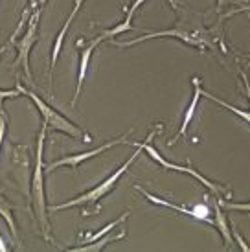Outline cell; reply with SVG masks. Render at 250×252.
<instances>
[{
    "label": "cell",
    "mask_w": 250,
    "mask_h": 252,
    "mask_svg": "<svg viewBox=\"0 0 250 252\" xmlns=\"http://www.w3.org/2000/svg\"><path fill=\"white\" fill-rule=\"evenodd\" d=\"M173 9L177 11L179 19L175 22L173 30H162V32H149L146 35L136 37L132 41H111V44L114 46H120V48H129V46H134V44H140L144 41H149V39H158V37H175L179 41L186 42L189 46L199 50L204 48H214L221 46L222 54H228V50L222 42V30H221V22H217L216 28H206L204 26V17L197 13H191L186 6L181 7V4L177 0H169Z\"/></svg>",
    "instance_id": "6da1fadb"
},
{
    "label": "cell",
    "mask_w": 250,
    "mask_h": 252,
    "mask_svg": "<svg viewBox=\"0 0 250 252\" xmlns=\"http://www.w3.org/2000/svg\"><path fill=\"white\" fill-rule=\"evenodd\" d=\"M48 127L42 124L39 138H37V160H35L33 179H31V210L35 214V219L41 226L42 238L48 243H54L52 232H50V221L46 214V195H44V164H42V153H44V138H46Z\"/></svg>",
    "instance_id": "7a4b0ae2"
},
{
    "label": "cell",
    "mask_w": 250,
    "mask_h": 252,
    "mask_svg": "<svg viewBox=\"0 0 250 252\" xmlns=\"http://www.w3.org/2000/svg\"><path fill=\"white\" fill-rule=\"evenodd\" d=\"M21 87V85H19ZM21 92L22 94H26L31 101L35 103V107H37V111L41 112L42 120H44V124H46V127L48 129H52V131H59V133H64L68 134L70 138H76V140H83V142H92L91 134L85 133L83 129H79L77 126H74L70 120H66L64 116H61L59 112L54 109V107H50L44 99H41L35 92L28 91V89H24V87H21Z\"/></svg>",
    "instance_id": "3957f363"
},
{
    "label": "cell",
    "mask_w": 250,
    "mask_h": 252,
    "mask_svg": "<svg viewBox=\"0 0 250 252\" xmlns=\"http://www.w3.org/2000/svg\"><path fill=\"white\" fill-rule=\"evenodd\" d=\"M132 146L136 147V153H132L127 160L120 166L112 175H109L107 179H105L101 184H97L96 188H92V189H89V191H85L83 195H79V197H76V199H72V201H66V203H62V204H56V206H52L50 210L52 212H57V210H64V208H72V206H81V204H94V203H97L101 197H105L109 191H111L114 186H116V182H118V179L124 173H127V169H129V166L132 164V160L136 158L140 155V151H144L140 146H136V144H132Z\"/></svg>",
    "instance_id": "277c9868"
},
{
    "label": "cell",
    "mask_w": 250,
    "mask_h": 252,
    "mask_svg": "<svg viewBox=\"0 0 250 252\" xmlns=\"http://www.w3.org/2000/svg\"><path fill=\"white\" fill-rule=\"evenodd\" d=\"M158 131H162V126L156 127V131H151V133H149V136L146 138V142H142V144L131 142V144H136V146L142 147V149H144V151H146V153L149 155V157H151V158H153L155 162H158V164L164 169H173V171H181V173H188V175H191L193 179H197V181L201 182V184H204V186H206V188H208L210 191H212V193H214L216 197L219 195V193H222V191H226V189L222 188V186H217V184H214L212 181H208L206 177L201 175V173H199L197 169L191 168V166H181V164H173V162L166 160V158H164V157H162V155H160L158 151H156V149H155V147L151 146V144H149V142H151L155 138V134L158 133Z\"/></svg>",
    "instance_id": "5b68a950"
},
{
    "label": "cell",
    "mask_w": 250,
    "mask_h": 252,
    "mask_svg": "<svg viewBox=\"0 0 250 252\" xmlns=\"http://www.w3.org/2000/svg\"><path fill=\"white\" fill-rule=\"evenodd\" d=\"M39 19H41V7L31 15V19L28 22V30L24 32V35L15 41V48H17V59H15L13 66H22L24 70V76L31 83V70H30V50L33 48V44L37 42V37H39Z\"/></svg>",
    "instance_id": "8992f818"
},
{
    "label": "cell",
    "mask_w": 250,
    "mask_h": 252,
    "mask_svg": "<svg viewBox=\"0 0 250 252\" xmlns=\"http://www.w3.org/2000/svg\"><path fill=\"white\" fill-rule=\"evenodd\" d=\"M134 189H138L140 193H144L146 199H149L153 204H160V206H166V208H171V210H177L184 214V216H189L197 219V221H202V223H208V224H214V219H210V208L206 204H195L193 208H186V206H179V204H173L166 201V199H160V197L153 195V193H149L146 188H142L140 184H134Z\"/></svg>",
    "instance_id": "52a82bcc"
},
{
    "label": "cell",
    "mask_w": 250,
    "mask_h": 252,
    "mask_svg": "<svg viewBox=\"0 0 250 252\" xmlns=\"http://www.w3.org/2000/svg\"><path fill=\"white\" fill-rule=\"evenodd\" d=\"M129 134H131V131L125 133L124 136L116 138V140H111V142H107V144H103V146L96 147V149H91V151H85V153H79V155H68V157H64V158H59V160L48 164L46 169H48V171H54V169L61 168V166H70L72 169H77L79 164H83L85 160H89L92 157H97L99 153H103V151H107V149H111V147H114V146H118V144H127V136H129Z\"/></svg>",
    "instance_id": "ba28073f"
},
{
    "label": "cell",
    "mask_w": 250,
    "mask_h": 252,
    "mask_svg": "<svg viewBox=\"0 0 250 252\" xmlns=\"http://www.w3.org/2000/svg\"><path fill=\"white\" fill-rule=\"evenodd\" d=\"M191 83H193V98H191V101H189V105H188L186 112H184V120H182V126H181V131L177 133V136H175L173 140L169 142V146H173L175 142L179 140L181 136H186L188 133V127H189V124H191V120H193L195 116V111H197V105H199V98H201V77L199 76H193L191 77Z\"/></svg>",
    "instance_id": "9c48e42d"
},
{
    "label": "cell",
    "mask_w": 250,
    "mask_h": 252,
    "mask_svg": "<svg viewBox=\"0 0 250 252\" xmlns=\"http://www.w3.org/2000/svg\"><path fill=\"white\" fill-rule=\"evenodd\" d=\"M83 2H85V0H76V2H74L72 11H70V15L66 17V21H64V24H62L61 32H59V35H57L56 41H54V48H52V63H50V81H52V74H54V68H56L57 59H59V54H61L62 42H64V35H66V32H68L70 24H72V21H74V17H76L77 11H79V9H81V6H83Z\"/></svg>",
    "instance_id": "30bf717a"
},
{
    "label": "cell",
    "mask_w": 250,
    "mask_h": 252,
    "mask_svg": "<svg viewBox=\"0 0 250 252\" xmlns=\"http://www.w3.org/2000/svg\"><path fill=\"white\" fill-rule=\"evenodd\" d=\"M99 44L97 39L89 44V46H85L81 52H79V72H77V87H76V94H74V99H72V105H76L79 96H81V87H83V81L85 77H87V70H89V64H91V57H92V52L96 50V46Z\"/></svg>",
    "instance_id": "8fae6325"
},
{
    "label": "cell",
    "mask_w": 250,
    "mask_h": 252,
    "mask_svg": "<svg viewBox=\"0 0 250 252\" xmlns=\"http://www.w3.org/2000/svg\"><path fill=\"white\" fill-rule=\"evenodd\" d=\"M214 214H216V219H214V226H217V230L221 232L222 241H224V249L232 251L234 249V236H232V228H228V221L221 210V204L217 201V197L214 199Z\"/></svg>",
    "instance_id": "7c38bea8"
},
{
    "label": "cell",
    "mask_w": 250,
    "mask_h": 252,
    "mask_svg": "<svg viewBox=\"0 0 250 252\" xmlns=\"http://www.w3.org/2000/svg\"><path fill=\"white\" fill-rule=\"evenodd\" d=\"M0 216L4 217V221L7 223L9 234H11V238H13L15 249L19 251V249H21V243H19V230H17V223H15L13 210H11V206H9V203H7L4 197H0Z\"/></svg>",
    "instance_id": "4fadbf2b"
},
{
    "label": "cell",
    "mask_w": 250,
    "mask_h": 252,
    "mask_svg": "<svg viewBox=\"0 0 250 252\" xmlns=\"http://www.w3.org/2000/svg\"><path fill=\"white\" fill-rule=\"evenodd\" d=\"M125 238V232L122 230L118 234V236H111V238H99L97 241H94V243H89V245H79V247H72V249H68L70 252H99L103 251L105 247L109 245V243H114V241H120V239Z\"/></svg>",
    "instance_id": "5bb4252c"
},
{
    "label": "cell",
    "mask_w": 250,
    "mask_h": 252,
    "mask_svg": "<svg viewBox=\"0 0 250 252\" xmlns=\"http://www.w3.org/2000/svg\"><path fill=\"white\" fill-rule=\"evenodd\" d=\"M129 30H132V17H129V15H127L124 22H120L118 26H114V28H111V30H105L103 33H101L99 37H96V39L99 42L107 41V39L120 35V33H124V32H129Z\"/></svg>",
    "instance_id": "9a60e30c"
},
{
    "label": "cell",
    "mask_w": 250,
    "mask_h": 252,
    "mask_svg": "<svg viewBox=\"0 0 250 252\" xmlns=\"http://www.w3.org/2000/svg\"><path fill=\"white\" fill-rule=\"evenodd\" d=\"M204 98H208V99H212V101H216V103H219L221 107H224V109H228V111H232L234 114H237L239 118H243L247 124L250 126V112H247V111H243V109H239V107H234V105H230V103H226V101H222V99H219L217 96H214V94H210V92H204L202 91L201 92Z\"/></svg>",
    "instance_id": "2e32d148"
},
{
    "label": "cell",
    "mask_w": 250,
    "mask_h": 252,
    "mask_svg": "<svg viewBox=\"0 0 250 252\" xmlns=\"http://www.w3.org/2000/svg\"><path fill=\"white\" fill-rule=\"evenodd\" d=\"M22 92H21V87L17 85V89L13 91H2L0 89V116H4V109H2V103H4V99H13V98H19Z\"/></svg>",
    "instance_id": "e0dca14e"
},
{
    "label": "cell",
    "mask_w": 250,
    "mask_h": 252,
    "mask_svg": "<svg viewBox=\"0 0 250 252\" xmlns=\"http://www.w3.org/2000/svg\"><path fill=\"white\" fill-rule=\"evenodd\" d=\"M221 208H226V210H237V212H250V203H228V201H221L217 199Z\"/></svg>",
    "instance_id": "ac0fdd59"
},
{
    "label": "cell",
    "mask_w": 250,
    "mask_h": 252,
    "mask_svg": "<svg viewBox=\"0 0 250 252\" xmlns=\"http://www.w3.org/2000/svg\"><path fill=\"white\" fill-rule=\"evenodd\" d=\"M241 4H247V0H217V9L221 11L228 6H241Z\"/></svg>",
    "instance_id": "d6986e66"
},
{
    "label": "cell",
    "mask_w": 250,
    "mask_h": 252,
    "mask_svg": "<svg viewBox=\"0 0 250 252\" xmlns=\"http://www.w3.org/2000/svg\"><path fill=\"white\" fill-rule=\"evenodd\" d=\"M232 236H234V239H236L237 243H239V247H241V251H245V252H250V247L247 245V241H245L241 236H239V232H237V228L232 224Z\"/></svg>",
    "instance_id": "ffe728a7"
},
{
    "label": "cell",
    "mask_w": 250,
    "mask_h": 252,
    "mask_svg": "<svg viewBox=\"0 0 250 252\" xmlns=\"http://www.w3.org/2000/svg\"><path fill=\"white\" fill-rule=\"evenodd\" d=\"M144 2H146V0H134L131 7H124V11L129 15V17H134V15H136V11H138V7L142 6Z\"/></svg>",
    "instance_id": "44dd1931"
},
{
    "label": "cell",
    "mask_w": 250,
    "mask_h": 252,
    "mask_svg": "<svg viewBox=\"0 0 250 252\" xmlns=\"http://www.w3.org/2000/svg\"><path fill=\"white\" fill-rule=\"evenodd\" d=\"M239 11H250V4H241L239 7H236V9H230L228 13L222 15V19H228V17H232V15L239 13Z\"/></svg>",
    "instance_id": "7402d4cb"
},
{
    "label": "cell",
    "mask_w": 250,
    "mask_h": 252,
    "mask_svg": "<svg viewBox=\"0 0 250 252\" xmlns=\"http://www.w3.org/2000/svg\"><path fill=\"white\" fill-rule=\"evenodd\" d=\"M4 136H6V118L0 116V149H2V144H4Z\"/></svg>",
    "instance_id": "603a6c76"
},
{
    "label": "cell",
    "mask_w": 250,
    "mask_h": 252,
    "mask_svg": "<svg viewBox=\"0 0 250 252\" xmlns=\"http://www.w3.org/2000/svg\"><path fill=\"white\" fill-rule=\"evenodd\" d=\"M241 74V79H243V85H245V91H247V96H249V101H250V83H249V76H247V72L239 70Z\"/></svg>",
    "instance_id": "cb8c5ba5"
},
{
    "label": "cell",
    "mask_w": 250,
    "mask_h": 252,
    "mask_svg": "<svg viewBox=\"0 0 250 252\" xmlns=\"http://www.w3.org/2000/svg\"><path fill=\"white\" fill-rule=\"evenodd\" d=\"M0 252H7V245H6V241H4L2 236H0Z\"/></svg>",
    "instance_id": "d4e9b609"
},
{
    "label": "cell",
    "mask_w": 250,
    "mask_h": 252,
    "mask_svg": "<svg viewBox=\"0 0 250 252\" xmlns=\"http://www.w3.org/2000/svg\"><path fill=\"white\" fill-rule=\"evenodd\" d=\"M37 4H39V0H30V9H31V11H37V9H39Z\"/></svg>",
    "instance_id": "484cf974"
},
{
    "label": "cell",
    "mask_w": 250,
    "mask_h": 252,
    "mask_svg": "<svg viewBox=\"0 0 250 252\" xmlns=\"http://www.w3.org/2000/svg\"><path fill=\"white\" fill-rule=\"evenodd\" d=\"M46 4V0H39V6H44Z\"/></svg>",
    "instance_id": "4316f807"
},
{
    "label": "cell",
    "mask_w": 250,
    "mask_h": 252,
    "mask_svg": "<svg viewBox=\"0 0 250 252\" xmlns=\"http://www.w3.org/2000/svg\"><path fill=\"white\" fill-rule=\"evenodd\" d=\"M245 57H247V59H249V66H250V56H245Z\"/></svg>",
    "instance_id": "83f0119b"
},
{
    "label": "cell",
    "mask_w": 250,
    "mask_h": 252,
    "mask_svg": "<svg viewBox=\"0 0 250 252\" xmlns=\"http://www.w3.org/2000/svg\"><path fill=\"white\" fill-rule=\"evenodd\" d=\"M4 48H6V46H4ZM4 48H0V56H2V52H4Z\"/></svg>",
    "instance_id": "f1b7e54d"
}]
</instances>
